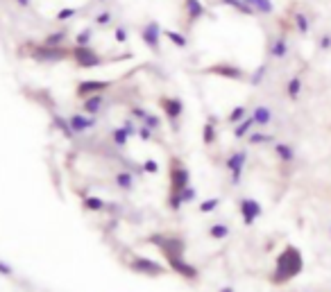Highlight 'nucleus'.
<instances>
[{"label":"nucleus","instance_id":"obj_1","mask_svg":"<svg viewBox=\"0 0 331 292\" xmlns=\"http://www.w3.org/2000/svg\"><path fill=\"white\" fill-rule=\"evenodd\" d=\"M304 270V258H302V252L297 247L288 245L284 252L279 254L277 265H275V272H272V283H288L291 279H295L297 274H302Z\"/></svg>","mask_w":331,"mask_h":292},{"label":"nucleus","instance_id":"obj_2","mask_svg":"<svg viewBox=\"0 0 331 292\" xmlns=\"http://www.w3.org/2000/svg\"><path fill=\"white\" fill-rule=\"evenodd\" d=\"M23 55L37 61V64H59L64 59H71V48L64 46V48H50L46 43H34L30 46V50H25Z\"/></svg>","mask_w":331,"mask_h":292},{"label":"nucleus","instance_id":"obj_3","mask_svg":"<svg viewBox=\"0 0 331 292\" xmlns=\"http://www.w3.org/2000/svg\"><path fill=\"white\" fill-rule=\"evenodd\" d=\"M150 245H154L164 254V258H175V256H184L186 252V242L184 238H179V236H172V234H152L147 238Z\"/></svg>","mask_w":331,"mask_h":292},{"label":"nucleus","instance_id":"obj_4","mask_svg":"<svg viewBox=\"0 0 331 292\" xmlns=\"http://www.w3.org/2000/svg\"><path fill=\"white\" fill-rule=\"evenodd\" d=\"M71 59L77 68H100L107 61L93 46H71Z\"/></svg>","mask_w":331,"mask_h":292},{"label":"nucleus","instance_id":"obj_5","mask_svg":"<svg viewBox=\"0 0 331 292\" xmlns=\"http://www.w3.org/2000/svg\"><path fill=\"white\" fill-rule=\"evenodd\" d=\"M168 179H170V193H182L186 186H191V170L186 168L179 156H170Z\"/></svg>","mask_w":331,"mask_h":292},{"label":"nucleus","instance_id":"obj_6","mask_svg":"<svg viewBox=\"0 0 331 292\" xmlns=\"http://www.w3.org/2000/svg\"><path fill=\"white\" fill-rule=\"evenodd\" d=\"M159 104H161V111H164L166 118H168V123L172 125V131H179V120L184 116V102H182V97L161 95Z\"/></svg>","mask_w":331,"mask_h":292},{"label":"nucleus","instance_id":"obj_7","mask_svg":"<svg viewBox=\"0 0 331 292\" xmlns=\"http://www.w3.org/2000/svg\"><path fill=\"white\" fill-rule=\"evenodd\" d=\"M245 163H247V149H236L232 154L227 156V170H229V183L232 186H239L240 179H243V170H245Z\"/></svg>","mask_w":331,"mask_h":292},{"label":"nucleus","instance_id":"obj_8","mask_svg":"<svg viewBox=\"0 0 331 292\" xmlns=\"http://www.w3.org/2000/svg\"><path fill=\"white\" fill-rule=\"evenodd\" d=\"M111 86H113V82H109V79H82L75 86V95L84 100L89 95H98V93L109 91Z\"/></svg>","mask_w":331,"mask_h":292},{"label":"nucleus","instance_id":"obj_9","mask_svg":"<svg viewBox=\"0 0 331 292\" xmlns=\"http://www.w3.org/2000/svg\"><path fill=\"white\" fill-rule=\"evenodd\" d=\"M202 73L206 75H218V77H225V79H234V82H243L247 77V73L236 64H213L209 68H204Z\"/></svg>","mask_w":331,"mask_h":292},{"label":"nucleus","instance_id":"obj_10","mask_svg":"<svg viewBox=\"0 0 331 292\" xmlns=\"http://www.w3.org/2000/svg\"><path fill=\"white\" fill-rule=\"evenodd\" d=\"M239 211H240V218H243V224H245V227H252V224L263 215V206H261L254 197H243V200L239 201Z\"/></svg>","mask_w":331,"mask_h":292},{"label":"nucleus","instance_id":"obj_11","mask_svg":"<svg viewBox=\"0 0 331 292\" xmlns=\"http://www.w3.org/2000/svg\"><path fill=\"white\" fill-rule=\"evenodd\" d=\"M139 36L152 52H159V48H161V25L157 23V20H147L146 25L141 27Z\"/></svg>","mask_w":331,"mask_h":292},{"label":"nucleus","instance_id":"obj_12","mask_svg":"<svg viewBox=\"0 0 331 292\" xmlns=\"http://www.w3.org/2000/svg\"><path fill=\"white\" fill-rule=\"evenodd\" d=\"M129 270L136 274H146V276H159L166 272V267H161V263L152 258H143V256H136V258L129 260Z\"/></svg>","mask_w":331,"mask_h":292},{"label":"nucleus","instance_id":"obj_13","mask_svg":"<svg viewBox=\"0 0 331 292\" xmlns=\"http://www.w3.org/2000/svg\"><path fill=\"white\" fill-rule=\"evenodd\" d=\"M168 265H170L172 272H177L179 276H182V279H186V281H195V279L200 276L198 267L191 265V263H186L184 256H175V258H168Z\"/></svg>","mask_w":331,"mask_h":292},{"label":"nucleus","instance_id":"obj_14","mask_svg":"<svg viewBox=\"0 0 331 292\" xmlns=\"http://www.w3.org/2000/svg\"><path fill=\"white\" fill-rule=\"evenodd\" d=\"M68 123H71V127H73V131L77 136L98 127V120L93 116H86V113H71V116H68Z\"/></svg>","mask_w":331,"mask_h":292},{"label":"nucleus","instance_id":"obj_15","mask_svg":"<svg viewBox=\"0 0 331 292\" xmlns=\"http://www.w3.org/2000/svg\"><path fill=\"white\" fill-rule=\"evenodd\" d=\"M107 97H105V93H98V95H89V97H84L82 100V113H86V116H98V113H102L105 111V107H107Z\"/></svg>","mask_w":331,"mask_h":292},{"label":"nucleus","instance_id":"obj_16","mask_svg":"<svg viewBox=\"0 0 331 292\" xmlns=\"http://www.w3.org/2000/svg\"><path fill=\"white\" fill-rule=\"evenodd\" d=\"M288 41H286L284 34H279V36H275V39L270 41V46H268V55H270L272 59H286L288 57Z\"/></svg>","mask_w":331,"mask_h":292},{"label":"nucleus","instance_id":"obj_17","mask_svg":"<svg viewBox=\"0 0 331 292\" xmlns=\"http://www.w3.org/2000/svg\"><path fill=\"white\" fill-rule=\"evenodd\" d=\"M184 9H186V14H188V20H191V23H195V20L206 16V7L202 5V0H184Z\"/></svg>","mask_w":331,"mask_h":292},{"label":"nucleus","instance_id":"obj_18","mask_svg":"<svg viewBox=\"0 0 331 292\" xmlns=\"http://www.w3.org/2000/svg\"><path fill=\"white\" fill-rule=\"evenodd\" d=\"M68 30L66 27H59V30H55V32H48L46 34V39H43V43L50 48H64L66 46V41H68Z\"/></svg>","mask_w":331,"mask_h":292},{"label":"nucleus","instance_id":"obj_19","mask_svg":"<svg viewBox=\"0 0 331 292\" xmlns=\"http://www.w3.org/2000/svg\"><path fill=\"white\" fill-rule=\"evenodd\" d=\"M53 127L55 129H59L61 134H64V138H68V141H77V134L73 131L71 123H68V118L59 116V113H53Z\"/></svg>","mask_w":331,"mask_h":292},{"label":"nucleus","instance_id":"obj_20","mask_svg":"<svg viewBox=\"0 0 331 292\" xmlns=\"http://www.w3.org/2000/svg\"><path fill=\"white\" fill-rule=\"evenodd\" d=\"M113 182H116V186H118L123 193H132L136 177H134L132 172H127V170H118V172L113 175Z\"/></svg>","mask_w":331,"mask_h":292},{"label":"nucleus","instance_id":"obj_21","mask_svg":"<svg viewBox=\"0 0 331 292\" xmlns=\"http://www.w3.org/2000/svg\"><path fill=\"white\" fill-rule=\"evenodd\" d=\"M82 206L89 213H102V211H107V201L95 197V195H82Z\"/></svg>","mask_w":331,"mask_h":292},{"label":"nucleus","instance_id":"obj_22","mask_svg":"<svg viewBox=\"0 0 331 292\" xmlns=\"http://www.w3.org/2000/svg\"><path fill=\"white\" fill-rule=\"evenodd\" d=\"M252 118H254L257 127H268V125L272 123V111L268 109L265 104H258V107L252 109Z\"/></svg>","mask_w":331,"mask_h":292},{"label":"nucleus","instance_id":"obj_23","mask_svg":"<svg viewBox=\"0 0 331 292\" xmlns=\"http://www.w3.org/2000/svg\"><path fill=\"white\" fill-rule=\"evenodd\" d=\"M254 127H257V123H254V118H252V113L247 118H243L239 125H234V136L236 138H247L254 131Z\"/></svg>","mask_w":331,"mask_h":292},{"label":"nucleus","instance_id":"obj_24","mask_svg":"<svg viewBox=\"0 0 331 292\" xmlns=\"http://www.w3.org/2000/svg\"><path fill=\"white\" fill-rule=\"evenodd\" d=\"M275 154L281 163H293L295 161V149L288 143H275Z\"/></svg>","mask_w":331,"mask_h":292},{"label":"nucleus","instance_id":"obj_25","mask_svg":"<svg viewBox=\"0 0 331 292\" xmlns=\"http://www.w3.org/2000/svg\"><path fill=\"white\" fill-rule=\"evenodd\" d=\"M225 7H232V9H236L239 14H243V16H257V12H254V7L247 5L245 0H220Z\"/></svg>","mask_w":331,"mask_h":292},{"label":"nucleus","instance_id":"obj_26","mask_svg":"<svg viewBox=\"0 0 331 292\" xmlns=\"http://www.w3.org/2000/svg\"><path fill=\"white\" fill-rule=\"evenodd\" d=\"M216 123H218V118H213V116L206 118L204 127H202V141H204V145H213V141H216Z\"/></svg>","mask_w":331,"mask_h":292},{"label":"nucleus","instance_id":"obj_27","mask_svg":"<svg viewBox=\"0 0 331 292\" xmlns=\"http://www.w3.org/2000/svg\"><path fill=\"white\" fill-rule=\"evenodd\" d=\"M161 34H164L166 39L170 41L175 48H179V50H186V48H188V39H186L182 32H175V30H161Z\"/></svg>","mask_w":331,"mask_h":292},{"label":"nucleus","instance_id":"obj_28","mask_svg":"<svg viewBox=\"0 0 331 292\" xmlns=\"http://www.w3.org/2000/svg\"><path fill=\"white\" fill-rule=\"evenodd\" d=\"M129 134H127L123 127H116V129H111V145L116 149H125L127 147V143H129Z\"/></svg>","mask_w":331,"mask_h":292},{"label":"nucleus","instance_id":"obj_29","mask_svg":"<svg viewBox=\"0 0 331 292\" xmlns=\"http://www.w3.org/2000/svg\"><path fill=\"white\" fill-rule=\"evenodd\" d=\"M302 86H304L302 84V77H297V75L288 79V84H286V95H288V100L295 102V100L299 97V93H302Z\"/></svg>","mask_w":331,"mask_h":292},{"label":"nucleus","instance_id":"obj_30","mask_svg":"<svg viewBox=\"0 0 331 292\" xmlns=\"http://www.w3.org/2000/svg\"><path fill=\"white\" fill-rule=\"evenodd\" d=\"M93 36H95V32H93L91 27H84V30H80V32L75 34L73 46H91V43H93Z\"/></svg>","mask_w":331,"mask_h":292},{"label":"nucleus","instance_id":"obj_31","mask_svg":"<svg viewBox=\"0 0 331 292\" xmlns=\"http://www.w3.org/2000/svg\"><path fill=\"white\" fill-rule=\"evenodd\" d=\"M275 141L272 134H265V131H252L250 136H247V143L250 145H268Z\"/></svg>","mask_w":331,"mask_h":292},{"label":"nucleus","instance_id":"obj_32","mask_svg":"<svg viewBox=\"0 0 331 292\" xmlns=\"http://www.w3.org/2000/svg\"><path fill=\"white\" fill-rule=\"evenodd\" d=\"M209 236H211L213 240H225L227 236H229V227H227L225 222L211 224V227H209Z\"/></svg>","mask_w":331,"mask_h":292},{"label":"nucleus","instance_id":"obj_33","mask_svg":"<svg viewBox=\"0 0 331 292\" xmlns=\"http://www.w3.org/2000/svg\"><path fill=\"white\" fill-rule=\"evenodd\" d=\"M243 118H247V107H245V104H239L236 109L229 111V116H227V123L234 127V125H239Z\"/></svg>","mask_w":331,"mask_h":292},{"label":"nucleus","instance_id":"obj_34","mask_svg":"<svg viewBox=\"0 0 331 292\" xmlns=\"http://www.w3.org/2000/svg\"><path fill=\"white\" fill-rule=\"evenodd\" d=\"M252 7H254V12L261 14V16H270V14L275 12L272 0H252Z\"/></svg>","mask_w":331,"mask_h":292},{"label":"nucleus","instance_id":"obj_35","mask_svg":"<svg viewBox=\"0 0 331 292\" xmlns=\"http://www.w3.org/2000/svg\"><path fill=\"white\" fill-rule=\"evenodd\" d=\"M295 27H297V32L304 36V34H309V30H311V23H309V18H306V14L297 12L295 14Z\"/></svg>","mask_w":331,"mask_h":292},{"label":"nucleus","instance_id":"obj_36","mask_svg":"<svg viewBox=\"0 0 331 292\" xmlns=\"http://www.w3.org/2000/svg\"><path fill=\"white\" fill-rule=\"evenodd\" d=\"M265 75H268V64H261L258 68H254V73L250 75V84L252 86H258L265 79Z\"/></svg>","mask_w":331,"mask_h":292},{"label":"nucleus","instance_id":"obj_37","mask_svg":"<svg viewBox=\"0 0 331 292\" xmlns=\"http://www.w3.org/2000/svg\"><path fill=\"white\" fill-rule=\"evenodd\" d=\"M184 206V200H182V193H168V208L172 213H179V208Z\"/></svg>","mask_w":331,"mask_h":292},{"label":"nucleus","instance_id":"obj_38","mask_svg":"<svg viewBox=\"0 0 331 292\" xmlns=\"http://www.w3.org/2000/svg\"><path fill=\"white\" fill-rule=\"evenodd\" d=\"M220 206V197H209V200L200 201V213H213Z\"/></svg>","mask_w":331,"mask_h":292},{"label":"nucleus","instance_id":"obj_39","mask_svg":"<svg viewBox=\"0 0 331 292\" xmlns=\"http://www.w3.org/2000/svg\"><path fill=\"white\" fill-rule=\"evenodd\" d=\"M147 116H150V111H147L146 107H139V104H132V107H129V118H134V120L143 123Z\"/></svg>","mask_w":331,"mask_h":292},{"label":"nucleus","instance_id":"obj_40","mask_svg":"<svg viewBox=\"0 0 331 292\" xmlns=\"http://www.w3.org/2000/svg\"><path fill=\"white\" fill-rule=\"evenodd\" d=\"M95 25H102V27H107V25H111V20H113V14L109 12V9H100L98 14H95Z\"/></svg>","mask_w":331,"mask_h":292},{"label":"nucleus","instance_id":"obj_41","mask_svg":"<svg viewBox=\"0 0 331 292\" xmlns=\"http://www.w3.org/2000/svg\"><path fill=\"white\" fill-rule=\"evenodd\" d=\"M75 16H77V9H75V7H64V9H59V12H57V16H55V18L59 20V23H66V20H73Z\"/></svg>","mask_w":331,"mask_h":292},{"label":"nucleus","instance_id":"obj_42","mask_svg":"<svg viewBox=\"0 0 331 292\" xmlns=\"http://www.w3.org/2000/svg\"><path fill=\"white\" fill-rule=\"evenodd\" d=\"M136 136L143 141V143H150V141H154V131L147 127V125H141L139 123V131H136Z\"/></svg>","mask_w":331,"mask_h":292},{"label":"nucleus","instance_id":"obj_43","mask_svg":"<svg viewBox=\"0 0 331 292\" xmlns=\"http://www.w3.org/2000/svg\"><path fill=\"white\" fill-rule=\"evenodd\" d=\"M141 125H147V127H150L152 131H159V129H161V125H164V123H161V118L157 116V113H152V111H150V116H147Z\"/></svg>","mask_w":331,"mask_h":292},{"label":"nucleus","instance_id":"obj_44","mask_svg":"<svg viewBox=\"0 0 331 292\" xmlns=\"http://www.w3.org/2000/svg\"><path fill=\"white\" fill-rule=\"evenodd\" d=\"M182 200H184V204L195 201L198 200V188H195V186H186V188L182 190Z\"/></svg>","mask_w":331,"mask_h":292},{"label":"nucleus","instance_id":"obj_45","mask_svg":"<svg viewBox=\"0 0 331 292\" xmlns=\"http://www.w3.org/2000/svg\"><path fill=\"white\" fill-rule=\"evenodd\" d=\"M123 129L129 134V136H136V131H139V125H136V120L134 118H127V120H123V125H120Z\"/></svg>","mask_w":331,"mask_h":292},{"label":"nucleus","instance_id":"obj_46","mask_svg":"<svg viewBox=\"0 0 331 292\" xmlns=\"http://www.w3.org/2000/svg\"><path fill=\"white\" fill-rule=\"evenodd\" d=\"M143 172H147V175H157V172H159V163L154 161V159H146V161H143Z\"/></svg>","mask_w":331,"mask_h":292},{"label":"nucleus","instance_id":"obj_47","mask_svg":"<svg viewBox=\"0 0 331 292\" xmlns=\"http://www.w3.org/2000/svg\"><path fill=\"white\" fill-rule=\"evenodd\" d=\"M113 36H116V41H118V43H127V39H129V32H127V27H116V34H113Z\"/></svg>","mask_w":331,"mask_h":292},{"label":"nucleus","instance_id":"obj_48","mask_svg":"<svg viewBox=\"0 0 331 292\" xmlns=\"http://www.w3.org/2000/svg\"><path fill=\"white\" fill-rule=\"evenodd\" d=\"M318 48L320 50H331V34L327 32V34H322L320 36V41H318Z\"/></svg>","mask_w":331,"mask_h":292},{"label":"nucleus","instance_id":"obj_49","mask_svg":"<svg viewBox=\"0 0 331 292\" xmlns=\"http://www.w3.org/2000/svg\"><path fill=\"white\" fill-rule=\"evenodd\" d=\"M0 274H2V276H14V270L7 265V263H2V260H0Z\"/></svg>","mask_w":331,"mask_h":292},{"label":"nucleus","instance_id":"obj_50","mask_svg":"<svg viewBox=\"0 0 331 292\" xmlns=\"http://www.w3.org/2000/svg\"><path fill=\"white\" fill-rule=\"evenodd\" d=\"M18 7H30V0H14Z\"/></svg>","mask_w":331,"mask_h":292},{"label":"nucleus","instance_id":"obj_51","mask_svg":"<svg viewBox=\"0 0 331 292\" xmlns=\"http://www.w3.org/2000/svg\"><path fill=\"white\" fill-rule=\"evenodd\" d=\"M220 292H234V288H229V286H225V288H220Z\"/></svg>","mask_w":331,"mask_h":292},{"label":"nucleus","instance_id":"obj_52","mask_svg":"<svg viewBox=\"0 0 331 292\" xmlns=\"http://www.w3.org/2000/svg\"><path fill=\"white\" fill-rule=\"evenodd\" d=\"M245 2H247V5H252V0H245Z\"/></svg>","mask_w":331,"mask_h":292},{"label":"nucleus","instance_id":"obj_53","mask_svg":"<svg viewBox=\"0 0 331 292\" xmlns=\"http://www.w3.org/2000/svg\"><path fill=\"white\" fill-rule=\"evenodd\" d=\"M98 2H107V0H98Z\"/></svg>","mask_w":331,"mask_h":292},{"label":"nucleus","instance_id":"obj_54","mask_svg":"<svg viewBox=\"0 0 331 292\" xmlns=\"http://www.w3.org/2000/svg\"><path fill=\"white\" fill-rule=\"evenodd\" d=\"M329 234H331V229H329Z\"/></svg>","mask_w":331,"mask_h":292}]
</instances>
